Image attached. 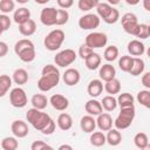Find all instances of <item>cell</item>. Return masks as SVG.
Returning a JSON list of instances; mask_svg holds the SVG:
<instances>
[{"label": "cell", "mask_w": 150, "mask_h": 150, "mask_svg": "<svg viewBox=\"0 0 150 150\" xmlns=\"http://www.w3.org/2000/svg\"><path fill=\"white\" fill-rule=\"evenodd\" d=\"M19 148V142L16 137H5L1 141V149L2 150H16Z\"/></svg>", "instance_id": "obj_36"}, {"label": "cell", "mask_w": 150, "mask_h": 150, "mask_svg": "<svg viewBox=\"0 0 150 150\" xmlns=\"http://www.w3.org/2000/svg\"><path fill=\"white\" fill-rule=\"evenodd\" d=\"M77 55L75 53V50L70 49V48H67V49H63L61 52H59L55 57H54V62L57 67H68L70 66L71 63L75 62Z\"/></svg>", "instance_id": "obj_8"}, {"label": "cell", "mask_w": 150, "mask_h": 150, "mask_svg": "<svg viewBox=\"0 0 150 150\" xmlns=\"http://www.w3.org/2000/svg\"><path fill=\"white\" fill-rule=\"evenodd\" d=\"M80 127L81 130L86 134H93L95 131V128L97 127L96 124V120L94 118V116L90 115H84L81 121H80Z\"/></svg>", "instance_id": "obj_20"}, {"label": "cell", "mask_w": 150, "mask_h": 150, "mask_svg": "<svg viewBox=\"0 0 150 150\" xmlns=\"http://www.w3.org/2000/svg\"><path fill=\"white\" fill-rule=\"evenodd\" d=\"M28 0H18V2H20V4H26Z\"/></svg>", "instance_id": "obj_58"}, {"label": "cell", "mask_w": 150, "mask_h": 150, "mask_svg": "<svg viewBox=\"0 0 150 150\" xmlns=\"http://www.w3.org/2000/svg\"><path fill=\"white\" fill-rule=\"evenodd\" d=\"M9 102L14 108H23L26 107L28 98L26 95V91L21 87L13 88L9 93Z\"/></svg>", "instance_id": "obj_9"}, {"label": "cell", "mask_w": 150, "mask_h": 150, "mask_svg": "<svg viewBox=\"0 0 150 150\" xmlns=\"http://www.w3.org/2000/svg\"><path fill=\"white\" fill-rule=\"evenodd\" d=\"M134 143L135 145L142 150L143 148H145L148 144H149V138H148V135L145 132H137L134 137Z\"/></svg>", "instance_id": "obj_38"}, {"label": "cell", "mask_w": 150, "mask_h": 150, "mask_svg": "<svg viewBox=\"0 0 150 150\" xmlns=\"http://www.w3.org/2000/svg\"><path fill=\"white\" fill-rule=\"evenodd\" d=\"M56 123H57V127L63 130V131H67L69 130L71 127H73V118L67 112H62L59 115L57 120H56Z\"/></svg>", "instance_id": "obj_23"}, {"label": "cell", "mask_w": 150, "mask_h": 150, "mask_svg": "<svg viewBox=\"0 0 150 150\" xmlns=\"http://www.w3.org/2000/svg\"><path fill=\"white\" fill-rule=\"evenodd\" d=\"M12 82H13V79H11L6 74H2L0 76V97H4L7 94V91L12 87Z\"/></svg>", "instance_id": "obj_31"}, {"label": "cell", "mask_w": 150, "mask_h": 150, "mask_svg": "<svg viewBox=\"0 0 150 150\" xmlns=\"http://www.w3.org/2000/svg\"><path fill=\"white\" fill-rule=\"evenodd\" d=\"M135 115H136L135 105L121 108V111H120L118 116L114 121L115 129H117V130H124V129L129 128L131 125L134 118H135Z\"/></svg>", "instance_id": "obj_4"}, {"label": "cell", "mask_w": 150, "mask_h": 150, "mask_svg": "<svg viewBox=\"0 0 150 150\" xmlns=\"http://www.w3.org/2000/svg\"><path fill=\"white\" fill-rule=\"evenodd\" d=\"M56 4L61 9H68L74 5V1L73 0H57Z\"/></svg>", "instance_id": "obj_48"}, {"label": "cell", "mask_w": 150, "mask_h": 150, "mask_svg": "<svg viewBox=\"0 0 150 150\" xmlns=\"http://www.w3.org/2000/svg\"><path fill=\"white\" fill-rule=\"evenodd\" d=\"M11 130H12V134L14 135V137H16V138H25L29 132L27 123L21 120L13 121L12 125H11Z\"/></svg>", "instance_id": "obj_12"}, {"label": "cell", "mask_w": 150, "mask_h": 150, "mask_svg": "<svg viewBox=\"0 0 150 150\" xmlns=\"http://www.w3.org/2000/svg\"><path fill=\"white\" fill-rule=\"evenodd\" d=\"M62 80L64 82V84L73 87L75 84H77L81 80V74L76 68H68L66 69V71L62 75Z\"/></svg>", "instance_id": "obj_13"}, {"label": "cell", "mask_w": 150, "mask_h": 150, "mask_svg": "<svg viewBox=\"0 0 150 150\" xmlns=\"http://www.w3.org/2000/svg\"><path fill=\"white\" fill-rule=\"evenodd\" d=\"M12 79H13V82L20 87V86L26 84L28 82V73L23 68H18L14 70Z\"/></svg>", "instance_id": "obj_24"}, {"label": "cell", "mask_w": 150, "mask_h": 150, "mask_svg": "<svg viewBox=\"0 0 150 150\" xmlns=\"http://www.w3.org/2000/svg\"><path fill=\"white\" fill-rule=\"evenodd\" d=\"M104 90L111 96H114L115 94H120V91H121V82H120V80L118 79H114L111 81L105 82L104 83Z\"/></svg>", "instance_id": "obj_28"}, {"label": "cell", "mask_w": 150, "mask_h": 150, "mask_svg": "<svg viewBox=\"0 0 150 150\" xmlns=\"http://www.w3.org/2000/svg\"><path fill=\"white\" fill-rule=\"evenodd\" d=\"M112 6L110 5V4H108V2H100L98 5H97V7H96V12H97V15L100 16V19H105L109 14H110V12L112 11Z\"/></svg>", "instance_id": "obj_37"}, {"label": "cell", "mask_w": 150, "mask_h": 150, "mask_svg": "<svg viewBox=\"0 0 150 150\" xmlns=\"http://www.w3.org/2000/svg\"><path fill=\"white\" fill-rule=\"evenodd\" d=\"M101 19L97 14H93V13H88L82 15L79 19V27L83 30H90V29H95L100 26Z\"/></svg>", "instance_id": "obj_10"}, {"label": "cell", "mask_w": 150, "mask_h": 150, "mask_svg": "<svg viewBox=\"0 0 150 150\" xmlns=\"http://www.w3.org/2000/svg\"><path fill=\"white\" fill-rule=\"evenodd\" d=\"M57 20V9L55 7H45L40 13V21L45 26H54Z\"/></svg>", "instance_id": "obj_11"}, {"label": "cell", "mask_w": 150, "mask_h": 150, "mask_svg": "<svg viewBox=\"0 0 150 150\" xmlns=\"http://www.w3.org/2000/svg\"><path fill=\"white\" fill-rule=\"evenodd\" d=\"M98 4H100V1H97V0H79L77 6L82 12H88V11L93 9L94 7L96 8Z\"/></svg>", "instance_id": "obj_40"}, {"label": "cell", "mask_w": 150, "mask_h": 150, "mask_svg": "<svg viewBox=\"0 0 150 150\" xmlns=\"http://www.w3.org/2000/svg\"><path fill=\"white\" fill-rule=\"evenodd\" d=\"M103 82L100 80V79H94L91 80L89 83H88V87H87V93L89 96H91L93 98L100 96L103 91Z\"/></svg>", "instance_id": "obj_19"}, {"label": "cell", "mask_w": 150, "mask_h": 150, "mask_svg": "<svg viewBox=\"0 0 150 150\" xmlns=\"http://www.w3.org/2000/svg\"><path fill=\"white\" fill-rule=\"evenodd\" d=\"M47 143L43 141H34L30 145V150H42V148L46 145Z\"/></svg>", "instance_id": "obj_49"}, {"label": "cell", "mask_w": 150, "mask_h": 150, "mask_svg": "<svg viewBox=\"0 0 150 150\" xmlns=\"http://www.w3.org/2000/svg\"><path fill=\"white\" fill-rule=\"evenodd\" d=\"M128 53L132 57H139L145 53V46L141 40H131L127 46Z\"/></svg>", "instance_id": "obj_15"}, {"label": "cell", "mask_w": 150, "mask_h": 150, "mask_svg": "<svg viewBox=\"0 0 150 150\" xmlns=\"http://www.w3.org/2000/svg\"><path fill=\"white\" fill-rule=\"evenodd\" d=\"M26 120L28 123L33 125V128L38 131H42L53 120L47 112H43L42 110H38L35 108H30L26 112Z\"/></svg>", "instance_id": "obj_3"}, {"label": "cell", "mask_w": 150, "mask_h": 150, "mask_svg": "<svg viewBox=\"0 0 150 150\" xmlns=\"http://www.w3.org/2000/svg\"><path fill=\"white\" fill-rule=\"evenodd\" d=\"M84 63H86V67L89 69V70H96L97 68L101 67V63H102V57L100 54L97 53H94L93 55H90L87 60H84Z\"/></svg>", "instance_id": "obj_26"}, {"label": "cell", "mask_w": 150, "mask_h": 150, "mask_svg": "<svg viewBox=\"0 0 150 150\" xmlns=\"http://www.w3.org/2000/svg\"><path fill=\"white\" fill-rule=\"evenodd\" d=\"M13 20L19 26L27 22L28 20H30V11L26 7H20L18 9H15L14 14H13Z\"/></svg>", "instance_id": "obj_21"}, {"label": "cell", "mask_w": 150, "mask_h": 150, "mask_svg": "<svg viewBox=\"0 0 150 150\" xmlns=\"http://www.w3.org/2000/svg\"><path fill=\"white\" fill-rule=\"evenodd\" d=\"M137 38L139 39H146L149 38V26L145 25V23H139V28H138V32H137Z\"/></svg>", "instance_id": "obj_46"}, {"label": "cell", "mask_w": 150, "mask_h": 150, "mask_svg": "<svg viewBox=\"0 0 150 150\" xmlns=\"http://www.w3.org/2000/svg\"><path fill=\"white\" fill-rule=\"evenodd\" d=\"M49 103L52 104V107L55 110L59 111H64L68 107H69V101L66 96L61 95V94H54L50 96L49 98Z\"/></svg>", "instance_id": "obj_14"}, {"label": "cell", "mask_w": 150, "mask_h": 150, "mask_svg": "<svg viewBox=\"0 0 150 150\" xmlns=\"http://www.w3.org/2000/svg\"><path fill=\"white\" fill-rule=\"evenodd\" d=\"M0 26H1V33L6 32L11 27V19L6 14H0Z\"/></svg>", "instance_id": "obj_45"}, {"label": "cell", "mask_w": 150, "mask_h": 150, "mask_svg": "<svg viewBox=\"0 0 150 150\" xmlns=\"http://www.w3.org/2000/svg\"><path fill=\"white\" fill-rule=\"evenodd\" d=\"M142 5H143V7H144L145 11L150 12V0H143Z\"/></svg>", "instance_id": "obj_53"}, {"label": "cell", "mask_w": 150, "mask_h": 150, "mask_svg": "<svg viewBox=\"0 0 150 150\" xmlns=\"http://www.w3.org/2000/svg\"><path fill=\"white\" fill-rule=\"evenodd\" d=\"M132 62H134V57L130 55H123L120 57L118 60V67L124 73H129L131 67H132Z\"/></svg>", "instance_id": "obj_34"}, {"label": "cell", "mask_w": 150, "mask_h": 150, "mask_svg": "<svg viewBox=\"0 0 150 150\" xmlns=\"http://www.w3.org/2000/svg\"><path fill=\"white\" fill-rule=\"evenodd\" d=\"M84 43L91 49L103 48L108 43V36L105 33H102V32H91L86 36Z\"/></svg>", "instance_id": "obj_7"}, {"label": "cell", "mask_w": 150, "mask_h": 150, "mask_svg": "<svg viewBox=\"0 0 150 150\" xmlns=\"http://www.w3.org/2000/svg\"><path fill=\"white\" fill-rule=\"evenodd\" d=\"M69 20V13L67 9H57V20H56V26H62L66 25Z\"/></svg>", "instance_id": "obj_42"}, {"label": "cell", "mask_w": 150, "mask_h": 150, "mask_svg": "<svg viewBox=\"0 0 150 150\" xmlns=\"http://www.w3.org/2000/svg\"><path fill=\"white\" fill-rule=\"evenodd\" d=\"M94 54V49H91L90 47H88L86 43H83V45H81L80 46V48H79V56L81 57V59H83V60H87L90 55H93Z\"/></svg>", "instance_id": "obj_43"}, {"label": "cell", "mask_w": 150, "mask_h": 150, "mask_svg": "<svg viewBox=\"0 0 150 150\" xmlns=\"http://www.w3.org/2000/svg\"><path fill=\"white\" fill-rule=\"evenodd\" d=\"M84 110L90 116H100L103 112V107H102V103L101 102H98L95 98H91V100H89V101L86 102Z\"/></svg>", "instance_id": "obj_17"}, {"label": "cell", "mask_w": 150, "mask_h": 150, "mask_svg": "<svg viewBox=\"0 0 150 150\" xmlns=\"http://www.w3.org/2000/svg\"><path fill=\"white\" fill-rule=\"evenodd\" d=\"M149 26V35H150V25H148Z\"/></svg>", "instance_id": "obj_59"}, {"label": "cell", "mask_w": 150, "mask_h": 150, "mask_svg": "<svg viewBox=\"0 0 150 150\" xmlns=\"http://www.w3.org/2000/svg\"><path fill=\"white\" fill-rule=\"evenodd\" d=\"M55 129H56V123H55V121L54 120H52L50 121V123L41 131L43 135H52V134H54V131H55Z\"/></svg>", "instance_id": "obj_47"}, {"label": "cell", "mask_w": 150, "mask_h": 150, "mask_svg": "<svg viewBox=\"0 0 150 150\" xmlns=\"http://www.w3.org/2000/svg\"><path fill=\"white\" fill-rule=\"evenodd\" d=\"M127 4H129V5H136V4H138V1H130V0H127Z\"/></svg>", "instance_id": "obj_55"}, {"label": "cell", "mask_w": 150, "mask_h": 150, "mask_svg": "<svg viewBox=\"0 0 150 150\" xmlns=\"http://www.w3.org/2000/svg\"><path fill=\"white\" fill-rule=\"evenodd\" d=\"M19 32L23 36H32L36 32V22L34 20H28L27 22L19 26Z\"/></svg>", "instance_id": "obj_25"}, {"label": "cell", "mask_w": 150, "mask_h": 150, "mask_svg": "<svg viewBox=\"0 0 150 150\" xmlns=\"http://www.w3.org/2000/svg\"><path fill=\"white\" fill-rule=\"evenodd\" d=\"M145 53H146V55H148V57L150 59V47H148V49L145 50Z\"/></svg>", "instance_id": "obj_56"}, {"label": "cell", "mask_w": 150, "mask_h": 150, "mask_svg": "<svg viewBox=\"0 0 150 150\" xmlns=\"http://www.w3.org/2000/svg\"><path fill=\"white\" fill-rule=\"evenodd\" d=\"M134 102H135V98H134V96L130 93H122L117 97V103H118V105L121 108L132 107L134 105Z\"/></svg>", "instance_id": "obj_32"}, {"label": "cell", "mask_w": 150, "mask_h": 150, "mask_svg": "<svg viewBox=\"0 0 150 150\" xmlns=\"http://www.w3.org/2000/svg\"><path fill=\"white\" fill-rule=\"evenodd\" d=\"M96 124H97V127L101 131H109V130L112 129L114 121H112V117L110 116V114L102 112L100 116H97Z\"/></svg>", "instance_id": "obj_18"}, {"label": "cell", "mask_w": 150, "mask_h": 150, "mask_svg": "<svg viewBox=\"0 0 150 150\" xmlns=\"http://www.w3.org/2000/svg\"><path fill=\"white\" fill-rule=\"evenodd\" d=\"M15 8V2L13 0H1L0 1V12L1 14H7L13 12Z\"/></svg>", "instance_id": "obj_41"}, {"label": "cell", "mask_w": 150, "mask_h": 150, "mask_svg": "<svg viewBox=\"0 0 150 150\" xmlns=\"http://www.w3.org/2000/svg\"><path fill=\"white\" fill-rule=\"evenodd\" d=\"M14 53L19 56L22 62H32L36 56L35 46L29 39H21L14 45Z\"/></svg>", "instance_id": "obj_2"}, {"label": "cell", "mask_w": 150, "mask_h": 150, "mask_svg": "<svg viewBox=\"0 0 150 150\" xmlns=\"http://www.w3.org/2000/svg\"><path fill=\"white\" fill-rule=\"evenodd\" d=\"M121 23H122V27H123L125 33H128L130 35H135V36L137 35L139 23H138L136 14H134L131 12H128V13L123 14L122 18H121Z\"/></svg>", "instance_id": "obj_6"}, {"label": "cell", "mask_w": 150, "mask_h": 150, "mask_svg": "<svg viewBox=\"0 0 150 150\" xmlns=\"http://www.w3.org/2000/svg\"><path fill=\"white\" fill-rule=\"evenodd\" d=\"M101 103H102V107H103V109H104L105 111H112V110H115L116 107L118 105L117 98H115V97L111 96V95L104 96V97L102 98Z\"/></svg>", "instance_id": "obj_33"}, {"label": "cell", "mask_w": 150, "mask_h": 150, "mask_svg": "<svg viewBox=\"0 0 150 150\" xmlns=\"http://www.w3.org/2000/svg\"><path fill=\"white\" fill-rule=\"evenodd\" d=\"M118 54H120L118 48H117L116 46L111 45V46H108V47L104 49L103 57H104L105 61H108V62H112V61H115V60L118 57Z\"/></svg>", "instance_id": "obj_35"}, {"label": "cell", "mask_w": 150, "mask_h": 150, "mask_svg": "<svg viewBox=\"0 0 150 150\" xmlns=\"http://www.w3.org/2000/svg\"><path fill=\"white\" fill-rule=\"evenodd\" d=\"M57 150H74V149H73V146L70 144H61L57 148Z\"/></svg>", "instance_id": "obj_52"}, {"label": "cell", "mask_w": 150, "mask_h": 150, "mask_svg": "<svg viewBox=\"0 0 150 150\" xmlns=\"http://www.w3.org/2000/svg\"><path fill=\"white\" fill-rule=\"evenodd\" d=\"M105 136H107V143L111 146H117L122 142V135H121L120 130H117V129L109 130Z\"/></svg>", "instance_id": "obj_27"}, {"label": "cell", "mask_w": 150, "mask_h": 150, "mask_svg": "<svg viewBox=\"0 0 150 150\" xmlns=\"http://www.w3.org/2000/svg\"><path fill=\"white\" fill-rule=\"evenodd\" d=\"M136 100L141 105L150 109V90H141V91H138Z\"/></svg>", "instance_id": "obj_39"}, {"label": "cell", "mask_w": 150, "mask_h": 150, "mask_svg": "<svg viewBox=\"0 0 150 150\" xmlns=\"http://www.w3.org/2000/svg\"><path fill=\"white\" fill-rule=\"evenodd\" d=\"M142 150H150V143H149V144H148V145H146L145 148H143Z\"/></svg>", "instance_id": "obj_57"}, {"label": "cell", "mask_w": 150, "mask_h": 150, "mask_svg": "<svg viewBox=\"0 0 150 150\" xmlns=\"http://www.w3.org/2000/svg\"><path fill=\"white\" fill-rule=\"evenodd\" d=\"M42 150H55V149H54L52 145H49V144H46V145L42 148Z\"/></svg>", "instance_id": "obj_54"}, {"label": "cell", "mask_w": 150, "mask_h": 150, "mask_svg": "<svg viewBox=\"0 0 150 150\" xmlns=\"http://www.w3.org/2000/svg\"><path fill=\"white\" fill-rule=\"evenodd\" d=\"M90 144L94 146H102L107 143V136L102 132V131H94L93 134H90Z\"/></svg>", "instance_id": "obj_29"}, {"label": "cell", "mask_w": 150, "mask_h": 150, "mask_svg": "<svg viewBox=\"0 0 150 150\" xmlns=\"http://www.w3.org/2000/svg\"><path fill=\"white\" fill-rule=\"evenodd\" d=\"M60 82V71L54 64H46L42 68L41 77L38 81V88L42 93H47L56 87Z\"/></svg>", "instance_id": "obj_1"}, {"label": "cell", "mask_w": 150, "mask_h": 150, "mask_svg": "<svg viewBox=\"0 0 150 150\" xmlns=\"http://www.w3.org/2000/svg\"><path fill=\"white\" fill-rule=\"evenodd\" d=\"M142 84L145 88L150 89V71L143 74V76H142Z\"/></svg>", "instance_id": "obj_50"}, {"label": "cell", "mask_w": 150, "mask_h": 150, "mask_svg": "<svg viewBox=\"0 0 150 150\" xmlns=\"http://www.w3.org/2000/svg\"><path fill=\"white\" fill-rule=\"evenodd\" d=\"M8 53V46L6 42L0 41V57L6 56V54Z\"/></svg>", "instance_id": "obj_51"}, {"label": "cell", "mask_w": 150, "mask_h": 150, "mask_svg": "<svg viewBox=\"0 0 150 150\" xmlns=\"http://www.w3.org/2000/svg\"><path fill=\"white\" fill-rule=\"evenodd\" d=\"M64 39H66V34L62 29H53L46 35L43 40V46L49 52H55L60 49Z\"/></svg>", "instance_id": "obj_5"}, {"label": "cell", "mask_w": 150, "mask_h": 150, "mask_svg": "<svg viewBox=\"0 0 150 150\" xmlns=\"http://www.w3.org/2000/svg\"><path fill=\"white\" fill-rule=\"evenodd\" d=\"M49 100L47 98L46 95L43 94H35L32 96V100H30V103L33 105V108L38 109V110H43L47 108V104H48Z\"/></svg>", "instance_id": "obj_22"}, {"label": "cell", "mask_w": 150, "mask_h": 150, "mask_svg": "<svg viewBox=\"0 0 150 150\" xmlns=\"http://www.w3.org/2000/svg\"><path fill=\"white\" fill-rule=\"evenodd\" d=\"M145 68V63L141 57H134V62H132V67L129 71L130 75L132 76H138L141 74H143Z\"/></svg>", "instance_id": "obj_30"}, {"label": "cell", "mask_w": 150, "mask_h": 150, "mask_svg": "<svg viewBox=\"0 0 150 150\" xmlns=\"http://www.w3.org/2000/svg\"><path fill=\"white\" fill-rule=\"evenodd\" d=\"M118 20H120V12L116 8H112V11L110 12V14L103 21L105 23H108V25H112V23H116Z\"/></svg>", "instance_id": "obj_44"}, {"label": "cell", "mask_w": 150, "mask_h": 150, "mask_svg": "<svg viewBox=\"0 0 150 150\" xmlns=\"http://www.w3.org/2000/svg\"><path fill=\"white\" fill-rule=\"evenodd\" d=\"M98 76H100V80L101 81H104V82H108V81H111L114 79H116V69L112 64L110 63H105L103 66L100 67V70H98Z\"/></svg>", "instance_id": "obj_16"}]
</instances>
